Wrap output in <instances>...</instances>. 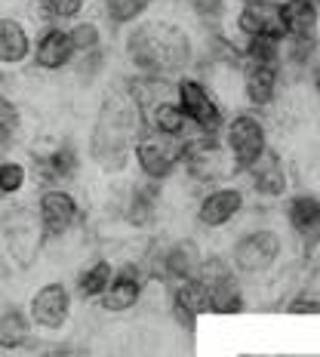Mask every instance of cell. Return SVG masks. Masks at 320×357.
I'll use <instances>...</instances> for the list:
<instances>
[{
    "label": "cell",
    "mask_w": 320,
    "mask_h": 357,
    "mask_svg": "<svg viewBox=\"0 0 320 357\" xmlns=\"http://www.w3.org/2000/svg\"><path fill=\"white\" fill-rule=\"evenodd\" d=\"M123 53L142 77L176 80L197 65V40L176 19H142L126 31Z\"/></svg>",
    "instance_id": "cell-1"
},
{
    "label": "cell",
    "mask_w": 320,
    "mask_h": 357,
    "mask_svg": "<svg viewBox=\"0 0 320 357\" xmlns=\"http://www.w3.org/2000/svg\"><path fill=\"white\" fill-rule=\"evenodd\" d=\"M145 132V117L142 108L130 99L123 84L108 86V93L102 96L99 114L89 130V160L108 176H117L130 167L132 148H136L139 136Z\"/></svg>",
    "instance_id": "cell-2"
},
{
    "label": "cell",
    "mask_w": 320,
    "mask_h": 357,
    "mask_svg": "<svg viewBox=\"0 0 320 357\" xmlns=\"http://www.w3.org/2000/svg\"><path fill=\"white\" fill-rule=\"evenodd\" d=\"M225 256H228V262L234 265L237 278L265 280L284 265L287 241H284V234L271 225L247 228V231H241L234 237L231 250H228Z\"/></svg>",
    "instance_id": "cell-3"
},
{
    "label": "cell",
    "mask_w": 320,
    "mask_h": 357,
    "mask_svg": "<svg viewBox=\"0 0 320 357\" xmlns=\"http://www.w3.org/2000/svg\"><path fill=\"white\" fill-rule=\"evenodd\" d=\"M173 96L178 102V108L185 111V121H188L191 132L200 136H222V126H225V102L215 96L213 86L204 84V77L197 74H182L176 77Z\"/></svg>",
    "instance_id": "cell-4"
},
{
    "label": "cell",
    "mask_w": 320,
    "mask_h": 357,
    "mask_svg": "<svg viewBox=\"0 0 320 357\" xmlns=\"http://www.w3.org/2000/svg\"><path fill=\"white\" fill-rule=\"evenodd\" d=\"M182 169L195 185L213 188L228 178L237 176L231 158H228L225 145L219 136H200V132H188L185 136V154H182Z\"/></svg>",
    "instance_id": "cell-5"
},
{
    "label": "cell",
    "mask_w": 320,
    "mask_h": 357,
    "mask_svg": "<svg viewBox=\"0 0 320 357\" xmlns=\"http://www.w3.org/2000/svg\"><path fill=\"white\" fill-rule=\"evenodd\" d=\"M219 142L225 145L237 176L268 148V123L259 117V111H237L222 126Z\"/></svg>",
    "instance_id": "cell-6"
},
{
    "label": "cell",
    "mask_w": 320,
    "mask_h": 357,
    "mask_svg": "<svg viewBox=\"0 0 320 357\" xmlns=\"http://www.w3.org/2000/svg\"><path fill=\"white\" fill-rule=\"evenodd\" d=\"M182 154H185V139L176 136H160V132L145 130L132 148V160L142 178L151 182H167L176 169H182Z\"/></svg>",
    "instance_id": "cell-7"
},
{
    "label": "cell",
    "mask_w": 320,
    "mask_h": 357,
    "mask_svg": "<svg viewBox=\"0 0 320 357\" xmlns=\"http://www.w3.org/2000/svg\"><path fill=\"white\" fill-rule=\"evenodd\" d=\"M74 314V293L68 284L62 280H47L31 293L28 299V317H31V326L37 333H47V336H56L65 326L71 324Z\"/></svg>",
    "instance_id": "cell-8"
},
{
    "label": "cell",
    "mask_w": 320,
    "mask_h": 357,
    "mask_svg": "<svg viewBox=\"0 0 320 357\" xmlns=\"http://www.w3.org/2000/svg\"><path fill=\"white\" fill-rule=\"evenodd\" d=\"M243 210H247V191H243L241 185L222 182L200 195L195 222L204 231H222V228H228L231 222L241 219Z\"/></svg>",
    "instance_id": "cell-9"
},
{
    "label": "cell",
    "mask_w": 320,
    "mask_h": 357,
    "mask_svg": "<svg viewBox=\"0 0 320 357\" xmlns=\"http://www.w3.org/2000/svg\"><path fill=\"white\" fill-rule=\"evenodd\" d=\"M3 237H6V256L13 259V265L19 268H31L40 256L43 247V228L37 213H31L28 206H16L3 222Z\"/></svg>",
    "instance_id": "cell-10"
},
{
    "label": "cell",
    "mask_w": 320,
    "mask_h": 357,
    "mask_svg": "<svg viewBox=\"0 0 320 357\" xmlns=\"http://www.w3.org/2000/svg\"><path fill=\"white\" fill-rule=\"evenodd\" d=\"M204 247L195 237H176L160 252H154V265L148 268L154 280H169V284H182V280H195L200 265H204Z\"/></svg>",
    "instance_id": "cell-11"
},
{
    "label": "cell",
    "mask_w": 320,
    "mask_h": 357,
    "mask_svg": "<svg viewBox=\"0 0 320 357\" xmlns=\"http://www.w3.org/2000/svg\"><path fill=\"white\" fill-rule=\"evenodd\" d=\"M231 28L241 40L247 37H280L284 40V10L280 0H237V10L231 16Z\"/></svg>",
    "instance_id": "cell-12"
},
{
    "label": "cell",
    "mask_w": 320,
    "mask_h": 357,
    "mask_svg": "<svg viewBox=\"0 0 320 357\" xmlns=\"http://www.w3.org/2000/svg\"><path fill=\"white\" fill-rule=\"evenodd\" d=\"M37 219H40L43 237L56 241V237L74 231V225L80 222V204L68 188L53 185V188H43L37 197Z\"/></svg>",
    "instance_id": "cell-13"
},
{
    "label": "cell",
    "mask_w": 320,
    "mask_h": 357,
    "mask_svg": "<svg viewBox=\"0 0 320 357\" xmlns=\"http://www.w3.org/2000/svg\"><path fill=\"white\" fill-rule=\"evenodd\" d=\"M241 176H247L250 191L256 197H262V200L287 197L289 195V182H293V178H289V167H287L284 154H277L271 145H268Z\"/></svg>",
    "instance_id": "cell-14"
},
{
    "label": "cell",
    "mask_w": 320,
    "mask_h": 357,
    "mask_svg": "<svg viewBox=\"0 0 320 357\" xmlns=\"http://www.w3.org/2000/svg\"><path fill=\"white\" fill-rule=\"evenodd\" d=\"M142 296H145V268L139 262L114 265L111 287L102 296V311H108V314H126V311L139 308Z\"/></svg>",
    "instance_id": "cell-15"
},
{
    "label": "cell",
    "mask_w": 320,
    "mask_h": 357,
    "mask_svg": "<svg viewBox=\"0 0 320 357\" xmlns=\"http://www.w3.org/2000/svg\"><path fill=\"white\" fill-rule=\"evenodd\" d=\"M160 215V182H151V178H142V182L130 185L126 195L121 200V219L136 231H145V228L158 225Z\"/></svg>",
    "instance_id": "cell-16"
},
{
    "label": "cell",
    "mask_w": 320,
    "mask_h": 357,
    "mask_svg": "<svg viewBox=\"0 0 320 357\" xmlns=\"http://www.w3.org/2000/svg\"><path fill=\"white\" fill-rule=\"evenodd\" d=\"M280 68L274 65H252L243 62L241 65V99L247 102L250 111H265L277 102L280 93Z\"/></svg>",
    "instance_id": "cell-17"
},
{
    "label": "cell",
    "mask_w": 320,
    "mask_h": 357,
    "mask_svg": "<svg viewBox=\"0 0 320 357\" xmlns=\"http://www.w3.org/2000/svg\"><path fill=\"white\" fill-rule=\"evenodd\" d=\"M284 215L289 231L305 243V250H314L320 243V195H314V191L287 195Z\"/></svg>",
    "instance_id": "cell-18"
},
{
    "label": "cell",
    "mask_w": 320,
    "mask_h": 357,
    "mask_svg": "<svg viewBox=\"0 0 320 357\" xmlns=\"http://www.w3.org/2000/svg\"><path fill=\"white\" fill-rule=\"evenodd\" d=\"M77 59V53H74L71 40H68V28L62 25H47L40 31V37L34 40V53H31V62L37 65L40 71H65L71 68V62Z\"/></svg>",
    "instance_id": "cell-19"
},
{
    "label": "cell",
    "mask_w": 320,
    "mask_h": 357,
    "mask_svg": "<svg viewBox=\"0 0 320 357\" xmlns=\"http://www.w3.org/2000/svg\"><path fill=\"white\" fill-rule=\"evenodd\" d=\"M31 25L19 16H0V65L3 68H22L25 62H31Z\"/></svg>",
    "instance_id": "cell-20"
},
{
    "label": "cell",
    "mask_w": 320,
    "mask_h": 357,
    "mask_svg": "<svg viewBox=\"0 0 320 357\" xmlns=\"http://www.w3.org/2000/svg\"><path fill=\"white\" fill-rule=\"evenodd\" d=\"M284 31L296 40H320V3L314 0H280Z\"/></svg>",
    "instance_id": "cell-21"
},
{
    "label": "cell",
    "mask_w": 320,
    "mask_h": 357,
    "mask_svg": "<svg viewBox=\"0 0 320 357\" xmlns=\"http://www.w3.org/2000/svg\"><path fill=\"white\" fill-rule=\"evenodd\" d=\"M145 117V130L151 132H160V136H176V139H185L191 132L188 121H185V111L178 108L176 96H167V99L154 102L142 111Z\"/></svg>",
    "instance_id": "cell-22"
},
{
    "label": "cell",
    "mask_w": 320,
    "mask_h": 357,
    "mask_svg": "<svg viewBox=\"0 0 320 357\" xmlns=\"http://www.w3.org/2000/svg\"><path fill=\"white\" fill-rule=\"evenodd\" d=\"M34 336V326H31V317L28 311L16 308V305H6L0 308V351L6 354H16L22 348L31 345Z\"/></svg>",
    "instance_id": "cell-23"
},
{
    "label": "cell",
    "mask_w": 320,
    "mask_h": 357,
    "mask_svg": "<svg viewBox=\"0 0 320 357\" xmlns=\"http://www.w3.org/2000/svg\"><path fill=\"white\" fill-rule=\"evenodd\" d=\"M111 278H114V262L105 259V256H99V259L86 262L77 271V278H74V289H77L80 299H102L105 289L111 287Z\"/></svg>",
    "instance_id": "cell-24"
},
{
    "label": "cell",
    "mask_w": 320,
    "mask_h": 357,
    "mask_svg": "<svg viewBox=\"0 0 320 357\" xmlns=\"http://www.w3.org/2000/svg\"><path fill=\"white\" fill-rule=\"evenodd\" d=\"M169 305L176 308L188 311L195 317H204V314H213V289L204 284V280H182V284H173V299Z\"/></svg>",
    "instance_id": "cell-25"
},
{
    "label": "cell",
    "mask_w": 320,
    "mask_h": 357,
    "mask_svg": "<svg viewBox=\"0 0 320 357\" xmlns=\"http://www.w3.org/2000/svg\"><path fill=\"white\" fill-rule=\"evenodd\" d=\"M40 169H43V176H47V182H59V185L74 182L77 173H80V154H77V148H74L71 142L56 145L53 151L43 158Z\"/></svg>",
    "instance_id": "cell-26"
},
{
    "label": "cell",
    "mask_w": 320,
    "mask_h": 357,
    "mask_svg": "<svg viewBox=\"0 0 320 357\" xmlns=\"http://www.w3.org/2000/svg\"><path fill=\"white\" fill-rule=\"evenodd\" d=\"M241 56H243V62L280 68V62H284V40L280 37H265V34L247 37V40H241Z\"/></svg>",
    "instance_id": "cell-27"
},
{
    "label": "cell",
    "mask_w": 320,
    "mask_h": 357,
    "mask_svg": "<svg viewBox=\"0 0 320 357\" xmlns=\"http://www.w3.org/2000/svg\"><path fill=\"white\" fill-rule=\"evenodd\" d=\"M148 10H151V0H102V13L111 28H132L145 19Z\"/></svg>",
    "instance_id": "cell-28"
},
{
    "label": "cell",
    "mask_w": 320,
    "mask_h": 357,
    "mask_svg": "<svg viewBox=\"0 0 320 357\" xmlns=\"http://www.w3.org/2000/svg\"><path fill=\"white\" fill-rule=\"evenodd\" d=\"M68 40H71L74 53L84 56V53L105 47V31H102V25L96 19H74L68 28Z\"/></svg>",
    "instance_id": "cell-29"
},
{
    "label": "cell",
    "mask_w": 320,
    "mask_h": 357,
    "mask_svg": "<svg viewBox=\"0 0 320 357\" xmlns=\"http://www.w3.org/2000/svg\"><path fill=\"white\" fill-rule=\"evenodd\" d=\"M197 280H204L210 289H219V287L231 284V280H241V278H237L234 265L228 262V256H222V252H206L204 265H200V271H197Z\"/></svg>",
    "instance_id": "cell-30"
},
{
    "label": "cell",
    "mask_w": 320,
    "mask_h": 357,
    "mask_svg": "<svg viewBox=\"0 0 320 357\" xmlns=\"http://www.w3.org/2000/svg\"><path fill=\"white\" fill-rule=\"evenodd\" d=\"M105 68H108V50H105V47L93 50V53L77 56V59L71 62V71H74V77H77L80 86H93L96 80L105 74Z\"/></svg>",
    "instance_id": "cell-31"
},
{
    "label": "cell",
    "mask_w": 320,
    "mask_h": 357,
    "mask_svg": "<svg viewBox=\"0 0 320 357\" xmlns=\"http://www.w3.org/2000/svg\"><path fill=\"white\" fill-rule=\"evenodd\" d=\"M185 3L204 28H225V19L231 13V0H185Z\"/></svg>",
    "instance_id": "cell-32"
},
{
    "label": "cell",
    "mask_w": 320,
    "mask_h": 357,
    "mask_svg": "<svg viewBox=\"0 0 320 357\" xmlns=\"http://www.w3.org/2000/svg\"><path fill=\"white\" fill-rule=\"evenodd\" d=\"M247 311V289L241 280L213 289V314H241Z\"/></svg>",
    "instance_id": "cell-33"
},
{
    "label": "cell",
    "mask_w": 320,
    "mask_h": 357,
    "mask_svg": "<svg viewBox=\"0 0 320 357\" xmlns=\"http://www.w3.org/2000/svg\"><path fill=\"white\" fill-rule=\"evenodd\" d=\"M28 185V167L16 158L0 160V197H19Z\"/></svg>",
    "instance_id": "cell-34"
},
{
    "label": "cell",
    "mask_w": 320,
    "mask_h": 357,
    "mask_svg": "<svg viewBox=\"0 0 320 357\" xmlns=\"http://www.w3.org/2000/svg\"><path fill=\"white\" fill-rule=\"evenodd\" d=\"M287 314H320V287L317 284H305L299 287L284 305Z\"/></svg>",
    "instance_id": "cell-35"
},
{
    "label": "cell",
    "mask_w": 320,
    "mask_h": 357,
    "mask_svg": "<svg viewBox=\"0 0 320 357\" xmlns=\"http://www.w3.org/2000/svg\"><path fill=\"white\" fill-rule=\"evenodd\" d=\"M19 132H22V111L10 96L0 93V139H6L13 145L19 139Z\"/></svg>",
    "instance_id": "cell-36"
},
{
    "label": "cell",
    "mask_w": 320,
    "mask_h": 357,
    "mask_svg": "<svg viewBox=\"0 0 320 357\" xmlns=\"http://www.w3.org/2000/svg\"><path fill=\"white\" fill-rule=\"evenodd\" d=\"M49 6V16L53 22H68V19H77L84 13L86 0H43Z\"/></svg>",
    "instance_id": "cell-37"
},
{
    "label": "cell",
    "mask_w": 320,
    "mask_h": 357,
    "mask_svg": "<svg viewBox=\"0 0 320 357\" xmlns=\"http://www.w3.org/2000/svg\"><path fill=\"white\" fill-rule=\"evenodd\" d=\"M169 311H173L176 324H178V326H182V330H185V333H195V330H197V317H195V314H188V311L176 308V305H169Z\"/></svg>",
    "instance_id": "cell-38"
},
{
    "label": "cell",
    "mask_w": 320,
    "mask_h": 357,
    "mask_svg": "<svg viewBox=\"0 0 320 357\" xmlns=\"http://www.w3.org/2000/svg\"><path fill=\"white\" fill-rule=\"evenodd\" d=\"M10 274H13V259L6 256V252H0V284L10 280Z\"/></svg>",
    "instance_id": "cell-39"
},
{
    "label": "cell",
    "mask_w": 320,
    "mask_h": 357,
    "mask_svg": "<svg viewBox=\"0 0 320 357\" xmlns=\"http://www.w3.org/2000/svg\"><path fill=\"white\" fill-rule=\"evenodd\" d=\"M311 89H314V96H317V102H320V56H317V62L311 65Z\"/></svg>",
    "instance_id": "cell-40"
},
{
    "label": "cell",
    "mask_w": 320,
    "mask_h": 357,
    "mask_svg": "<svg viewBox=\"0 0 320 357\" xmlns=\"http://www.w3.org/2000/svg\"><path fill=\"white\" fill-rule=\"evenodd\" d=\"M65 357H77V354H65Z\"/></svg>",
    "instance_id": "cell-41"
}]
</instances>
